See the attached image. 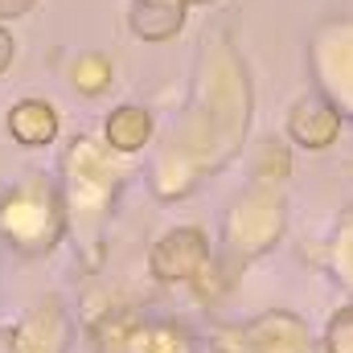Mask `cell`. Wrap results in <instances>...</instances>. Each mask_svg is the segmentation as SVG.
<instances>
[{
	"instance_id": "obj_1",
	"label": "cell",
	"mask_w": 353,
	"mask_h": 353,
	"mask_svg": "<svg viewBox=\"0 0 353 353\" xmlns=\"http://www.w3.org/2000/svg\"><path fill=\"white\" fill-rule=\"evenodd\" d=\"M201 259H205L201 234H197V230H176V234H169V239L157 247L152 267H157V275H161V279H185V275L201 263Z\"/></svg>"
},
{
	"instance_id": "obj_2",
	"label": "cell",
	"mask_w": 353,
	"mask_h": 353,
	"mask_svg": "<svg viewBox=\"0 0 353 353\" xmlns=\"http://www.w3.org/2000/svg\"><path fill=\"white\" fill-rule=\"evenodd\" d=\"M8 132L25 144V148H37V144H50L54 132H58V115L50 103H37V99H25L12 107L8 115Z\"/></svg>"
},
{
	"instance_id": "obj_3",
	"label": "cell",
	"mask_w": 353,
	"mask_h": 353,
	"mask_svg": "<svg viewBox=\"0 0 353 353\" xmlns=\"http://www.w3.org/2000/svg\"><path fill=\"white\" fill-rule=\"evenodd\" d=\"M148 132H152V119H148V111H140V107H119V111L107 119V144L119 148V152H136V148L148 140Z\"/></svg>"
},
{
	"instance_id": "obj_4",
	"label": "cell",
	"mask_w": 353,
	"mask_h": 353,
	"mask_svg": "<svg viewBox=\"0 0 353 353\" xmlns=\"http://www.w3.org/2000/svg\"><path fill=\"white\" fill-rule=\"evenodd\" d=\"M333 132H337V115L325 107V103H300V111H296V119H292V136L296 140H304V144H312V148H325L329 140H333Z\"/></svg>"
},
{
	"instance_id": "obj_5",
	"label": "cell",
	"mask_w": 353,
	"mask_h": 353,
	"mask_svg": "<svg viewBox=\"0 0 353 353\" xmlns=\"http://www.w3.org/2000/svg\"><path fill=\"white\" fill-rule=\"evenodd\" d=\"M83 74H87V79H74V83H83L87 90L103 87V79H99V74H103V62H94V58H90V62H83Z\"/></svg>"
},
{
	"instance_id": "obj_6",
	"label": "cell",
	"mask_w": 353,
	"mask_h": 353,
	"mask_svg": "<svg viewBox=\"0 0 353 353\" xmlns=\"http://www.w3.org/2000/svg\"><path fill=\"white\" fill-rule=\"evenodd\" d=\"M8 62H12V41H8V33L0 29V70H4Z\"/></svg>"
},
{
	"instance_id": "obj_7",
	"label": "cell",
	"mask_w": 353,
	"mask_h": 353,
	"mask_svg": "<svg viewBox=\"0 0 353 353\" xmlns=\"http://www.w3.org/2000/svg\"><path fill=\"white\" fill-rule=\"evenodd\" d=\"M12 341H17L12 333H0V353H17V345H12Z\"/></svg>"
}]
</instances>
